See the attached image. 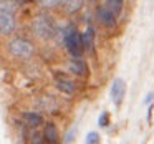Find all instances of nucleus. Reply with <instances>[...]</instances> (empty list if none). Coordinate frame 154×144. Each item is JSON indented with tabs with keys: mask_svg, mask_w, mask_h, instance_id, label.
<instances>
[{
	"mask_svg": "<svg viewBox=\"0 0 154 144\" xmlns=\"http://www.w3.org/2000/svg\"><path fill=\"white\" fill-rule=\"evenodd\" d=\"M63 40H65V45H66L68 51L71 53V57L78 58L81 57L85 47H83V40H81V35L76 32L75 27H68L63 33Z\"/></svg>",
	"mask_w": 154,
	"mask_h": 144,
	"instance_id": "1",
	"label": "nucleus"
},
{
	"mask_svg": "<svg viewBox=\"0 0 154 144\" xmlns=\"http://www.w3.org/2000/svg\"><path fill=\"white\" fill-rule=\"evenodd\" d=\"M33 32L37 37L43 38V40H48L55 35V23L51 20L50 15L40 14L37 18L33 20Z\"/></svg>",
	"mask_w": 154,
	"mask_h": 144,
	"instance_id": "2",
	"label": "nucleus"
},
{
	"mask_svg": "<svg viewBox=\"0 0 154 144\" xmlns=\"http://www.w3.org/2000/svg\"><path fill=\"white\" fill-rule=\"evenodd\" d=\"M15 28V17H14V7L10 2L2 0L0 7V32L2 35H10Z\"/></svg>",
	"mask_w": 154,
	"mask_h": 144,
	"instance_id": "3",
	"label": "nucleus"
},
{
	"mask_svg": "<svg viewBox=\"0 0 154 144\" xmlns=\"http://www.w3.org/2000/svg\"><path fill=\"white\" fill-rule=\"evenodd\" d=\"M8 51L17 58H30L33 55V47L25 38H12L8 41Z\"/></svg>",
	"mask_w": 154,
	"mask_h": 144,
	"instance_id": "4",
	"label": "nucleus"
},
{
	"mask_svg": "<svg viewBox=\"0 0 154 144\" xmlns=\"http://www.w3.org/2000/svg\"><path fill=\"white\" fill-rule=\"evenodd\" d=\"M124 93H126V84H124V81L121 78H116L113 81V84H111V98H113L116 106L121 104V101L124 98Z\"/></svg>",
	"mask_w": 154,
	"mask_h": 144,
	"instance_id": "5",
	"label": "nucleus"
},
{
	"mask_svg": "<svg viewBox=\"0 0 154 144\" xmlns=\"http://www.w3.org/2000/svg\"><path fill=\"white\" fill-rule=\"evenodd\" d=\"M98 17H100L101 23H104L106 27H113L114 25V20H116V15L109 10V8L104 5V7H100L98 8Z\"/></svg>",
	"mask_w": 154,
	"mask_h": 144,
	"instance_id": "6",
	"label": "nucleus"
},
{
	"mask_svg": "<svg viewBox=\"0 0 154 144\" xmlns=\"http://www.w3.org/2000/svg\"><path fill=\"white\" fill-rule=\"evenodd\" d=\"M70 70L73 71L75 75H78V76H85V75L88 73L86 63H85L83 60H80V57L78 58L73 57V60H71V63H70Z\"/></svg>",
	"mask_w": 154,
	"mask_h": 144,
	"instance_id": "7",
	"label": "nucleus"
},
{
	"mask_svg": "<svg viewBox=\"0 0 154 144\" xmlns=\"http://www.w3.org/2000/svg\"><path fill=\"white\" fill-rule=\"evenodd\" d=\"M57 86H58V90L60 91H63V93H66V94H73L75 93V84L71 83L70 80H66V78H63V76H58L57 78Z\"/></svg>",
	"mask_w": 154,
	"mask_h": 144,
	"instance_id": "8",
	"label": "nucleus"
},
{
	"mask_svg": "<svg viewBox=\"0 0 154 144\" xmlns=\"http://www.w3.org/2000/svg\"><path fill=\"white\" fill-rule=\"evenodd\" d=\"M61 5L66 12L73 14V12H78L83 7V0H61Z\"/></svg>",
	"mask_w": 154,
	"mask_h": 144,
	"instance_id": "9",
	"label": "nucleus"
},
{
	"mask_svg": "<svg viewBox=\"0 0 154 144\" xmlns=\"http://www.w3.org/2000/svg\"><path fill=\"white\" fill-rule=\"evenodd\" d=\"M23 119L27 121V124H28V126H32V127H37V126H40V124L43 123V119H42L40 114H37V113H30V111L23 114Z\"/></svg>",
	"mask_w": 154,
	"mask_h": 144,
	"instance_id": "10",
	"label": "nucleus"
},
{
	"mask_svg": "<svg viewBox=\"0 0 154 144\" xmlns=\"http://www.w3.org/2000/svg\"><path fill=\"white\" fill-rule=\"evenodd\" d=\"M45 137H47L48 142H57L58 141V133H57V127H55L53 123H48L45 126Z\"/></svg>",
	"mask_w": 154,
	"mask_h": 144,
	"instance_id": "11",
	"label": "nucleus"
},
{
	"mask_svg": "<svg viewBox=\"0 0 154 144\" xmlns=\"http://www.w3.org/2000/svg\"><path fill=\"white\" fill-rule=\"evenodd\" d=\"M93 38H94L93 28H86V30H85V33L81 35V40H83L85 50H91V48H93Z\"/></svg>",
	"mask_w": 154,
	"mask_h": 144,
	"instance_id": "12",
	"label": "nucleus"
},
{
	"mask_svg": "<svg viewBox=\"0 0 154 144\" xmlns=\"http://www.w3.org/2000/svg\"><path fill=\"white\" fill-rule=\"evenodd\" d=\"M106 7L118 17V15L121 14V8H123V0H108V2H106Z\"/></svg>",
	"mask_w": 154,
	"mask_h": 144,
	"instance_id": "13",
	"label": "nucleus"
},
{
	"mask_svg": "<svg viewBox=\"0 0 154 144\" xmlns=\"http://www.w3.org/2000/svg\"><path fill=\"white\" fill-rule=\"evenodd\" d=\"M37 2L45 8H51V7H55V5L61 4V0H37Z\"/></svg>",
	"mask_w": 154,
	"mask_h": 144,
	"instance_id": "14",
	"label": "nucleus"
},
{
	"mask_svg": "<svg viewBox=\"0 0 154 144\" xmlns=\"http://www.w3.org/2000/svg\"><path fill=\"white\" fill-rule=\"evenodd\" d=\"M86 142H90V144H96V142H100V136H98L96 133H90L86 136Z\"/></svg>",
	"mask_w": 154,
	"mask_h": 144,
	"instance_id": "15",
	"label": "nucleus"
},
{
	"mask_svg": "<svg viewBox=\"0 0 154 144\" xmlns=\"http://www.w3.org/2000/svg\"><path fill=\"white\" fill-rule=\"evenodd\" d=\"M100 126H108V113H103L100 116Z\"/></svg>",
	"mask_w": 154,
	"mask_h": 144,
	"instance_id": "16",
	"label": "nucleus"
},
{
	"mask_svg": "<svg viewBox=\"0 0 154 144\" xmlns=\"http://www.w3.org/2000/svg\"><path fill=\"white\" fill-rule=\"evenodd\" d=\"M152 96H154V94H152V93H149V94H147V98H146V103H149V101H151V100H152Z\"/></svg>",
	"mask_w": 154,
	"mask_h": 144,
	"instance_id": "17",
	"label": "nucleus"
}]
</instances>
